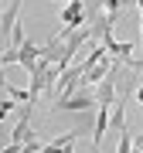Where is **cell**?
<instances>
[{
  "label": "cell",
  "mask_w": 143,
  "mask_h": 153,
  "mask_svg": "<svg viewBox=\"0 0 143 153\" xmlns=\"http://www.w3.org/2000/svg\"><path fill=\"white\" fill-rule=\"evenodd\" d=\"M55 105H58V109H68V112H78V109L85 112V109H95V105H99V95L85 92V85H82V88H75V92L55 99Z\"/></svg>",
  "instance_id": "6da1fadb"
},
{
  "label": "cell",
  "mask_w": 143,
  "mask_h": 153,
  "mask_svg": "<svg viewBox=\"0 0 143 153\" xmlns=\"http://www.w3.org/2000/svg\"><path fill=\"white\" fill-rule=\"evenodd\" d=\"M85 17H89L85 0H68V4H65V10H61V24H65L68 31H78V27L85 24Z\"/></svg>",
  "instance_id": "7a4b0ae2"
},
{
  "label": "cell",
  "mask_w": 143,
  "mask_h": 153,
  "mask_svg": "<svg viewBox=\"0 0 143 153\" xmlns=\"http://www.w3.org/2000/svg\"><path fill=\"white\" fill-rule=\"evenodd\" d=\"M17 14H21V0H10V4H7V10H0V44H4L7 34H14Z\"/></svg>",
  "instance_id": "3957f363"
},
{
  "label": "cell",
  "mask_w": 143,
  "mask_h": 153,
  "mask_svg": "<svg viewBox=\"0 0 143 153\" xmlns=\"http://www.w3.org/2000/svg\"><path fill=\"white\" fill-rule=\"evenodd\" d=\"M112 65H116V58H112V55H106V58L99 61V65H92V68L85 71L82 85H99L102 78H106V75H109V71H112Z\"/></svg>",
  "instance_id": "277c9868"
},
{
  "label": "cell",
  "mask_w": 143,
  "mask_h": 153,
  "mask_svg": "<svg viewBox=\"0 0 143 153\" xmlns=\"http://www.w3.org/2000/svg\"><path fill=\"white\" fill-rule=\"evenodd\" d=\"M41 61V48L34 41H24L21 48H17V65H24L28 71H34V65Z\"/></svg>",
  "instance_id": "5b68a950"
},
{
  "label": "cell",
  "mask_w": 143,
  "mask_h": 153,
  "mask_svg": "<svg viewBox=\"0 0 143 153\" xmlns=\"http://www.w3.org/2000/svg\"><path fill=\"white\" fill-rule=\"evenodd\" d=\"M109 109L112 105H95V129H92V143L99 146L106 136V126H109Z\"/></svg>",
  "instance_id": "8992f818"
},
{
  "label": "cell",
  "mask_w": 143,
  "mask_h": 153,
  "mask_svg": "<svg viewBox=\"0 0 143 153\" xmlns=\"http://www.w3.org/2000/svg\"><path fill=\"white\" fill-rule=\"evenodd\" d=\"M17 105H21V102H17L14 95H7V92H4V99H0V123H4L7 116H10V112L17 109Z\"/></svg>",
  "instance_id": "52a82bcc"
},
{
  "label": "cell",
  "mask_w": 143,
  "mask_h": 153,
  "mask_svg": "<svg viewBox=\"0 0 143 153\" xmlns=\"http://www.w3.org/2000/svg\"><path fill=\"white\" fill-rule=\"evenodd\" d=\"M24 41H28V34H24V24H17L14 34H10V48H21Z\"/></svg>",
  "instance_id": "ba28073f"
},
{
  "label": "cell",
  "mask_w": 143,
  "mask_h": 153,
  "mask_svg": "<svg viewBox=\"0 0 143 153\" xmlns=\"http://www.w3.org/2000/svg\"><path fill=\"white\" fill-rule=\"evenodd\" d=\"M126 4H130V0H102V10H109V14H119Z\"/></svg>",
  "instance_id": "9c48e42d"
},
{
  "label": "cell",
  "mask_w": 143,
  "mask_h": 153,
  "mask_svg": "<svg viewBox=\"0 0 143 153\" xmlns=\"http://www.w3.org/2000/svg\"><path fill=\"white\" fill-rule=\"evenodd\" d=\"M7 85H10V82H7V75H4V65H0V92H7Z\"/></svg>",
  "instance_id": "30bf717a"
},
{
  "label": "cell",
  "mask_w": 143,
  "mask_h": 153,
  "mask_svg": "<svg viewBox=\"0 0 143 153\" xmlns=\"http://www.w3.org/2000/svg\"><path fill=\"white\" fill-rule=\"evenodd\" d=\"M136 102H143V85H136Z\"/></svg>",
  "instance_id": "8fae6325"
},
{
  "label": "cell",
  "mask_w": 143,
  "mask_h": 153,
  "mask_svg": "<svg viewBox=\"0 0 143 153\" xmlns=\"http://www.w3.org/2000/svg\"><path fill=\"white\" fill-rule=\"evenodd\" d=\"M140 44H143V10H140Z\"/></svg>",
  "instance_id": "7c38bea8"
},
{
  "label": "cell",
  "mask_w": 143,
  "mask_h": 153,
  "mask_svg": "<svg viewBox=\"0 0 143 153\" xmlns=\"http://www.w3.org/2000/svg\"><path fill=\"white\" fill-rule=\"evenodd\" d=\"M136 146H140V150H143V133H140V136H136Z\"/></svg>",
  "instance_id": "4fadbf2b"
},
{
  "label": "cell",
  "mask_w": 143,
  "mask_h": 153,
  "mask_svg": "<svg viewBox=\"0 0 143 153\" xmlns=\"http://www.w3.org/2000/svg\"><path fill=\"white\" fill-rule=\"evenodd\" d=\"M136 10H143V0H136Z\"/></svg>",
  "instance_id": "5bb4252c"
},
{
  "label": "cell",
  "mask_w": 143,
  "mask_h": 153,
  "mask_svg": "<svg viewBox=\"0 0 143 153\" xmlns=\"http://www.w3.org/2000/svg\"><path fill=\"white\" fill-rule=\"evenodd\" d=\"M92 153H99V146H92Z\"/></svg>",
  "instance_id": "9a60e30c"
}]
</instances>
